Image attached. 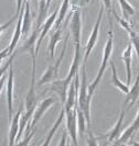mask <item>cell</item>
Here are the masks:
<instances>
[{
  "instance_id": "6da1fadb",
  "label": "cell",
  "mask_w": 139,
  "mask_h": 146,
  "mask_svg": "<svg viewBox=\"0 0 139 146\" xmlns=\"http://www.w3.org/2000/svg\"><path fill=\"white\" fill-rule=\"evenodd\" d=\"M81 77H80V87H79V98H77V107L80 108L83 113L85 114L87 121V127L91 126V103L92 98L88 94V82L85 65H82L81 68Z\"/></svg>"
},
{
  "instance_id": "7a4b0ae2",
  "label": "cell",
  "mask_w": 139,
  "mask_h": 146,
  "mask_svg": "<svg viewBox=\"0 0 139 146\" xmlns=\"http://www.w3.org/2000/svg\"><path fill=\"white\" fill-rule=\"evenodd\" d=\"M113 50H114V31H113V27H110L109 32H108V38H107V42L105 44L104 52H103V59L102 63H101V66L98 68V72H97V75H96L94 81L88 86V94H89L91 97H93L96 88L99 85L103 75H104L106 68H107V65L110 63L109 59L111 54H113Z\"/></svg>"
},
{
  "instance_id": "3957f363",
  "label": "cell",
  "mask_w": 139,
  "mask_h": 146,
  "mask_svg": "<svg viewBox=\"0 0 139 146\" xmlns=\"http://www.w3.org/2000/svg\"><path fill=\"white\" fill-rule=\"evenodd\" d=\"M70 35H71L70 33L66 34L65 41H64V45H63V48H62V52H61V55H60L59 59H58L54 64H52V65H50L48 68H46V70L43 73L42 77L40 78V80H39V82H38L39 86H42V85H45V84H51V82H53L54 80H56V78H58V74H59L60 65H61L62 60H63V58H64V55H65L66 46H67V40H68Z\"/></svg>"
},
{
  "instance_id": "277c9868",
  "label": "cell",
  "mask_w": 139,
  "mask_h": 146,
  "mask_svg": "<svg viewBox=\"0 0 139 146\" xmlns=\"http://www.w3.org/2000/svg\"><path fill=\"white\" fill-rule=\"evenodd\" d=\"M105 8L104 6H101L99 8V12H98V15H97V19H96V22L93 27V30H92V33L88 37L87 44L85 46V54H84V58H83V65H86L88 58H89V55L92 51L94 50V47L96 46V43L98 41V35H99V29H101V23H102V18H103V10Z\"/></svg>"
},
{
  "instance_id": "5b68a950",
  "label": "cell",
  "mask_w": 139,
  "mask_h": 146,
  "mask_svg": "<svg viewBox=\"0 0 139 146\" xmlns=\"http://www.w3.org/2000/svg\"><path fill=\"white\" fill-rule=\"evenodd\" d=\"M32 62V73H31V81H30V88L26 96L24 101V108L26 111H32L37 108V95H36V72H37V58H31Z\"/></svg>"
},
{
  "instance_id": "8992f818",
  "label": "cell",
  "mask_w": 139,
  "mask_h": 146,
  "mask_svg": "<svg viewBox=\"0 0 139 146\" xmlns=\"http://www.w3.org/2000/svg\"><path fill=\"white\" fill-rule=\"evenodd\" d=\"M70 34L72 35L74 41V45L81 44L82 41V11L81 9H73L72 17L68 23Z\"/></svg>"
},
{
  "instance_id": "52a82bcc",
  "label": "cell",
  "mask_w": 139,
  "mask_h": 146,
  "mask_svg": "<svg viewBox=\"0 0 139 146\" xmlns=\"http://www.w3.org/2000/svg\"><path fill=\"white\" fill-rule=\"evenodd\" d=\"M40 33H41L40 28H36V29L33 30V32L31 33V35L28 38H26L24 43L22 44L18 50H15V54L29 53L30 55H31V58L37 57V44L39 36H40Z\"/></svg>"
},
{
  "instance_id": "ba28073f",
  "label": "cell",
  "mask_w": 139,
  "mask_h": 146,
  "mask_svg": "<svg viewBox=\"0 0 139 146\" xmlns=\"http://www.w3.org/2000/svg\"><path fill=\"white\" fill-rule=\"evenodd\" d=\"M65 119H66V130L68 133L70 139H72V143L74 146H79V127H77V112L76 108L73 110L65 112Z\"/></svg>"
},
{
  "instance_id": "9c48e42d",
  "label": "cell",
  "mask_w": 139,
  "mask_h": 146,
  "mask_svg": "<svg viewBox=\"0 0 139 146\" xmlns=\"http://www.w3.org/2000/svg\"><path fill=\"white\" fill-rule=\"evenodd\" d=\"M75 50H74V56H73V60H72V64H71V67H70V70H68V74L64 78V80L66 81L67 85H71V82L74 80L75 76L79 74V69L81 67V62H82V58L83 57V53H82V46L81 44H76L74 45Z\"/></svg>"
},
{
  "instance_id": "30bf717a",
  "label": "cell",
  "mask_w": 139,
  "mask_h": 146,
  "mask_svg": "<svg viewBox=\"0 0 139 146\" xmlns=\"http://www.w3.org/2000/svg\"><path fill=\"white\" fill-rule=\"evenodd\" d=\"M13 85H15V70L13 66L11 65L8 70L7 79V109L8 119L11 121L13 117Z\"/></svg>"
},
{
  "instance_id": "8fae6325",
  "label": "cell",
  "mask_w": 139,
  "mask_h": 146,
  "mask_svg": "<svg viewBox=\"0 0 139 146\" xmlns=\"http://www.w3.org/2000/svg\"><path fill=\"white\" fill-rule=\"evenodd\" d=\"M55 102H56V100L53 97H49V98H45L43 101L38 106L37 108H36V110H34L33 117H32V122L30 124L29 132H31L33 129H36V125L38 124V122L42 119V117L45 114V112L50 109Z\"/></svg>"
},
{
  "instance_id": "7c38bea8",
  "label": "cell",
  "mask_w": 139,
  "mask_h": 146,
  "mask_svg": "<svg viewBox=\"0 0 139 146\" xmlns=\"http://www.w3.org/2000/svg\"><path fill=\"white\" fill-rule=\"evenodd\" d=\"M23 113V108L22 106L20 109L17 111L12 120H11V124L9 127V133H8V146H15V142L19 135V130H20V117Z\"/></svg>"
},
{
  "instance_id": "4fadbf2b",
  "label": "cell",
  "mask_w": 139,
  "mask_h": 146,
  "mask_svg": "<svg viewBox=\"0 0 139 146\" xmlns=\"http://www.w3.org/2000/svg\"><path fill=\"white\" fill-rule=\"evenodd\" d=\"M59 8H56L51 15L46 18V20L44 21V23L41 27V33H40V36H39V40H38V44H37V55L39 51H40V46H41V43L43 41V38L48 33L51 31V29L54 27L55 22H56V19H58V15H59Z\"/></svg>"
},
{
  "instance_id": "5bb4252c",
  "label": "cell",
  "mask_w": 139,
  "mask_h": 146,
  "mask_svg": "<svg viewBox=\"0 0 139 146\" xmlns=\"http://www.w3.org/2000/svg\"><path fill=\"white\" fill-rule=\"evenodd\" d=\"M23 15H24V5H23V8H22L20 15H19V17H18L17 27H15V32H13L12 38H11L10 44L8 45V47H7V50H8V52H9V55H10V56L15 52L17 45H18V43H19L20 38L22 37V21H23Z\"/></svg>"
},
{
  "instance_id": "9a60e30c",
  "label": "cell",
  "mask_w": 139,
  "mask_h": 146,
  "mask_svg": "<svg viewBox=\"0 0 139 146\" xmlns=\"http://www.w3.org/2000/svg\"><path fill=\"white\" fill-rule=\"evenodd\" d=\"M67 87H70V85H67L64 79H56L49 85V87L45 89V91L50 90V91L55 92L59 96L62 104L64 106L66 102V98H67Z\"/></svg>"
},
{
  "instance_id": "2e32d148",
  "label": "cell",
  "mask_w": 139,
  "mask_h": 146,
  "mask_svg": "<svg viewBox=\"0 0 139 146\" xmlns=\"http://www.w3.org/2000/svg\"><path fill=\"white\" fill-rule=\"evenodd\" d=\"M125 114H126V109H122V112H120V115L118 117L117 122L114 124V126L110 129L109 131L104 135L107 139V142L109 144L116 142L120 137V135H122V126H123V123H124L125 120Z\"/></svg>"
},
{
  "instance_id": "e0dca14e",
  "label": "cell",
  "mask_w": 139,
  "mask_h": 146,
  "mask_svg": "<svg viewBox=\"0 0 139 146\" xmlns=\"http://www.w3.org/2000/svg\"><path fill=\"white\" fill-rule=\"evenodd\" d=\"M132 51H134V46L132 43L127 44L126 48L124 50L123 54H122V59L125 64V68H126V84L130 85L132 84Z\"/></svg>"
},
{
  "instance_id": "ac0fdd59",
  "label": "cell",
  "mask_w": 139,
  "mask_h": 146,
  "mask_svg": "<svg viewBox=\"0 0 139 146\" xmlns=\"http://www.w3.org/2000/svg\"><path fill=\"white\" fill-rule=\"evenodd\" d=\"M138 99H139V65H138V75L136 77V80L134 82V85L129 89V92L126 95L124 104H123V109L127 110V108H130Z\"/></svg>"
},
{
  "instance_id": "d6986e66",
  "label": "cell",
  "mask_w": 139,
  "mask_h": 146,
  "mask_svg": "<svg viewBox=\"0 0 139 146\" xmlns=\"http://www.w3.org/2000/svg\"><path fill=\"white\" fill-rule=\"evenodd\" d=\"M110 69H111V84L115 88H117L118 90H120L122 92H124L125 95H127L129 92V86L127 84H125L123 81L118 78V74L117 69H116V66L114 64V62L111 60L109 63Z\"/></svg>"
},
{
  "instance_id": "ffe728a7",
  "label": "cell",
  "mask_w": 139,
  "mask_h": 146,
  "mask_svg": "<svg viewBox=\"0 0 139 146\" xmlns=\"http://www.w3.org/2000/svg\"><path fill=\"white\" fill-rule=\"evenodd\" d=\"M31 27H32V17H31L30 2L24 0V15H23V21H22V36H28V33L31 30Z\"/></svg>"
},
{
  "instance_id": "44dd1931",
  "label": "cell",
  "mask_w": 139,
  "mask_h": 146,
  "mask_svg": "<svg viewBox=\"0 0 139 146\" xmlns=\"http://www.w3.org/2000/svg\"><path fill=\"white\" fill-rule=\"evenodd\" d=\"M64 117H65V110H64V108H63V109L61 110V112H60L58 119L55 120L54 124L52 125L51 130H50V132H49V134L46 135V137H45V139H44V142L41 144V146H50L52 139H53V137H54V134H55L56 130L59 129L60 125L62 124V122H63V119H64Z\"/></svg>"
},
{
  "instance_id": "7402d4cb",
  "label": "cell",
  "mask_w": 139,
  "mask_h": 146,
  "mask_svg": "<svg viewBox=\"0 0 139 146\" xmlns=\"http://www.w3.org/2000/svg\"><path fill=\"white\" fill-rule=\"evenodd\" d=\"M62 33H63V30L62 28L59 30H55L53 33H52L51 37L49 38V45H48V51L50 53V56L52 59H54V55H55V47L56 45L61 41L62 38Z\"/></svg>"
},
{
  "instance_id": "603a6c76",
  "label": "cell",
  "mask_w": 139,
  "mask_h": 146,
  "mask_svg": "<svg viewBox=\"0 0 139 146\" xmlns=\"http://www.w3.org/2000/svg\"><path fill=\"white\" fill-rule=\"evenodd\" d=\"M71 6V0H63L61 7H60L59 10V15H58V19H56V22L54 24V31L55 30H59L62 28V23L65 20V17L68 12V8Z\"/></svg>"
},
{
  "instance_id": "cb8c5ba5",
  "label": "cell",
  "mask_w": 139,
  "mask_h": 146,
  "mask_svg": "<svg viewBox=\"0 0 139 146\" xmlns=\"http://www.w3.org/2000/svg\"><path fill=\"white\" fill-rule=\"evenodd\" d=\"M118 3H119V7H120V10H122L123 18L126 21L129 22L130 17L135 15V8L132 7L127 0H118Z\"/></svg>"
},
{
  "instance_id": "d4e9b609",
  "label": "cell",
  "mask_w": 139,
  "mask_h": 146,
  "mask_svg": "<svg viewBox=\"0 0 139 146\" xmlns=\"http://www.w3.org/2000/svg\"><path fill=\"white\" fill-rule=\"evenodd\" d=\"M128 35L130 38V43L134 46V50L136 52L137 56H138V65H139V34L135 31V30H129L128 32Z\"/></svg>"
},
{
  "instance_id": "484cf974",
  "label": "cell",
  "mask_w": 139,
  "mask_h": 146,
  "mask_svg": "<svg viewBox=\"0 0 139 146\" xmlns=\"http://www.w3.org/2000/svg\"><path fill=\"white\" fill-rule=\"evenodd\" d=\"M102 3L106 12H107V15H108V21H109V25L113 27V18H111V15H114L115 11L113 9V3H111V0H102Z\"/></svg>"
},
{
  "instance_id": "4316f807",
  "label": "cell",
  "mask_w": 139,
  "mask_h": 146,
  "mask_svg": "<svg viewBox=\"0 0 139 146\" xmlns=\"http://www.w3.org/2000/svg\"><path fill=\"white\" fill-rule=\"evenodd\" d=\"M86 132H87V135H86V144H87V146H98L97 137L93 134L91 126H88Z\"/></svg>"
},
{
  "instance_id": "83f0119b",
  "label": "cell",
  "mask_w": 139,
  "mask_h": 146,
  "mask_svg": "<svg viewBox=\"0 0 139 146\" xmlns=\"http://www.w3.org/2000/svg\"><path fill=\"white\" fill-rule=\"evenodd\" d=\"M34 133H36V129H33L29 134H27V135L23 137V139L19 141V142L15 144V146H30V142H31V139H33Z\"/></svg>"
},
{
  "instance_id": "f1b7e54d",
  "label": "cell",
  "mask_w": 139,
  "mask_h": 146,
  "mask_svg": "<svg viewBox=\"0 0 139 146\" xmlns=\"http://www.w3.org/2000/svg\"><path fill=\"white\" fill-rule=\"evenodd\" d=\"M91 0H71V6L73 9H82L87 6Z\"/></svg>"
},
{
  "instance_id": "f546056e",
  "label": "cell",
  "mask_w": 139,
  "mask_h": 146,
  "mask_svg": "<svg viewBox=\"0 0 139 146\" xmlns=\"http://www.w3.org/2000/svg\"><path fill=\"white\" fill-rule=\"evenodd\" d=\"M15 2H17V7H15V17L12 18L13 20H15V18H18L19 15H20V12H21L22 8H23V2H24V0H15Z\"/></svg>"
},
{
  "instance_id": "4dcf8cb0",
  "label": "cell",
  "mask_w": 139,
  "mask_h": 146,
  "mask_svg": "<svg viewBox=\"0 0 139 146\" xmlns=\"http://www.w3.org/2000/svg\"><path fill=\"white\" fill-rule=\"evenodd\" d=\"M132 129H134V131H135V134H137L139 132V111L137 112V115L135 117V120L132 121V123L130 124Z\"/></svg>"
},
{
  "instance_id": "1f68e13d",
  "label": "cell",
  "mask_w": 139,
  "mask_h": 146,
  "mask_svg": "<svg viewBox=\"0 0 139 146\" xmlns=\"http://www.w3.org/2000/svg\"><path fill=\"white\" fill-rule=\"evenodd\" d=\"M66 132L64 131L62 133V136H61V141H60L59 145L58 146H70V143L67 142V139H66Z\"/></svg>"
},
{
  "instance_id": "d6a6232c",
  "label": "cell",
  "mask_w": 139,
  "mask_h": 146,
  "mask_svg": "<svg viewBox=\"0 0 139 146\" xmlns=\"http://www.w3.org/2000/svg\"><path fill=\"white\" fill-rule=\"evenodd\" d=\"M130 145L132 146H139V142H136V141H130Z\"/></svg>"
},
{
  "instance_id": "836d02e7",
  "label": "cell",
  "mask_w": 139,
  "mask_h": 146,
  "mask_svg": "<svg viewBox=\"0 0 139 146\" xmlns=\"http://www.w3.org/2000/svg\"><path fill=\"white\" fill-rule=\"evenodd\" d=\"M108 146H118V144L116 143V142H114V143H111L110 145H108Z\"/></svg>"
},
{
  "instance_id": "e575fe53",
  "label": "cell",
  "mask_w": 139,
  "mask_h": 146,
  "mask_svg": "<svg viewBox=\"0 0 139 146\" xmlns=\"http://www.w3.org/2000/svg\"><path fill=\"white\" fill-rule=\"evenodd\" d=\"M120 146H132V145H127V144H123V145H120Z\"/></svg>"
},
{
  "instance_id": "d590c367",
  "label": "cell",
  "mask_w": 139,
  "mask_h": 146,
  "mask_svg": "<svg viewBox=\"0 0 139 146\" xmlns=\"http://www.w3.org/2000/svg\"><path fill=\"white\" fill-rule=\"evenodd\" d=\"M27 1H29V2H30V1H31V0H27Z\"/></svg>"
}]
</instances>
